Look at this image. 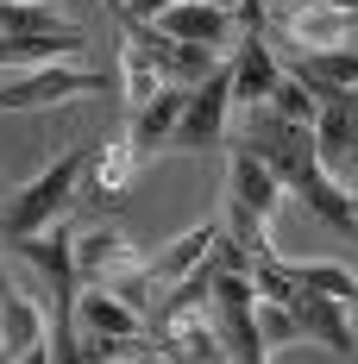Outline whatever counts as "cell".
<instances>
[{"mask_svg":"<svg viewBox=\"0 0 358 364\" xmlns=\"http://www.w3.org/2000/svg\"><path fill=\"white\" fill-rule=\"evenodd\" d=\"M88 157L95 145H70L51 170H38L13 201H6V214H0V239H19V232H38V226H51V220H63V208L75 201V188H82V170H88Z\"/></svg>","mask_w":358,"mask_h":364,"instance_id":"6da1fadb","label":"cell"},{"mask_svg":"<svg viewBox=\"0 0 358 364\" xmlns=\"http://www.w3.org/2000/svg\"><path fill=\"white\" fill-rule=\"evenodd\" d=\"M226 126H233V63L220 57L214 70L182 95L170 151H214V145H226Z\"/></svg>","mask_w":358,"mask_h":364,"instance_id":"7a4b0ae2","label":"cell"},{"mask_svg":"<svg viewBox=\"0 0 358 364\" xmlns=\"http://www.w3.org/2000/svg\"><path fill=\"white\" fill-rule=\"evenodd\" d=\"M82 95H107V75L75 70V63H38V70H13L0 82V113L57 107V101H82Z\"/></svg>","mask_w":358,"mask_h":364,"instance_id":"3957f363","label":"cell"},{"mask_svg":"<svg viewBox=\"0 0 358 364\" xmlns=\"http://www.w3.org/2000/svg\"><path fill=\"white\" fill-rule=\"evenodd\" d=\"M144 257L132 252V239L126 232H113V226H88V232H75V283H101L113 289L126 270H139Z\"/></svg>","mask_w":358,"mask_h":364,"instance_id":"277c9868","label":"cell"},{"mask_svg":"<svg viewBox=\"0 0 358 364\" xmlns=\"http://www.w3.org/2000/svg\"><path fill=\"white\" fill-rule=\"evenodd\" d=\"M289 314H295V333H302V339H315V346L333 352V358H352L358 339H352V314H346V301L315 295V289H295Z\"/></svg>","mask_w":358,"mask_h":364,"instance_id":"5b68a950","label":"cell"},{"mask_svg":"<svg viewBox=\"0 0 358 364\" xmlns=\"http://www.w3.org/2000/svg\"><path fill=\"white\" fill-rule=\"evenodd\" d=\"M132 170H139V145H132V139L95 145L88 170H82V188H75V201H95V208H113V201H126V188H132Z\"/></svg>","mask_w":358,"mask_h":364,"instance_id":"8992f818","label":"cell"},{"mask_svg":"<svg viewBox=\"0 0 358 364\" xmlns=\"http://www.w3.org/2000/svg\"><path fill=\"white\" fill-rule=\"evenodd\" d=\"M226 201L246 208V214H258V220H270V214H277V201H283V182H277V170H270L258 151L233 145V164H226Z\"/></svg>","mask_w":358,"mask_h":364,"instance_id":"52a82bcc","label":"cell"},{"mask_svg":"<svg viewBox=\"0 0 358 364\" xmlns=\"http://www.w3.org/2000/svg\"><path fill=\"white\" fill-rule=\"evenodd\" d=\"M157 32L182 38V44H214V50H226V38H233V6H208V0H170L157 19H151Z\"/></svg>","mask_w":358,"mask_h":364,"instance_id":"ba28073f","label":"cell"},{"mask_svg":"<svg viewBox=\"0 0 358 364\" xmlns=\"http://www.w3.org/2000/svg\"><path fill=\"white\" fill-rule=\"evenodd\" d=\"M82 57V32H0V75L13 70H38V63H75Z\"/></svg>","mask_w":358,"mask_h":364,"instance_id":"9c48e42d","label":"cell"},{"mask_svg":"<svg viewBox=\"0 0 358 364\" xmlns=\"http://www.w3.org/2000/svg\"><path fill=\"white\" fill-rule=\"evenodd\" d=\"M0 358L6 364H32V358H51L44 346V314H38L26 295H0Z\"/></svg>","mask_w":358,"mask_h":364,"instance_id":"30bf717a","label":"cell"},{"mask_svg":"<svg viewBox=\"0 0 358 364\" xmlns=\"http://www.w3.org/2000/svg\"><path fill=\"white\" fill-rule=\"evenodd\" d=\"M283 32L295 38V44H308V50H321V44H352L358 13H346L339 0H308V6H295L283 19Z\"/></svg>","mask_w":358,"mask_h":364,"instance_id":"8fae6325","label":"cell"},{"mask_svg":"<svg viewBox=\"0 0 358 364\" xmlns=\"http://www.w3.org/2000/svg\"><path fill=\"white\" fill-rule=\"evenodd\" d=\"M295 75L321 95V101H339L358 82V44H321V50H302L295 57Z\"/></svg>","mask_w":358,"mask_h":364,"instance_id":"7c38bea8","label":"cell"},{"mask_svg":"<svg viewBox=\"0 0 358 364\" xmlns=\"http://www.w3.org/2000/svg\"><path fill=\"white\" fill-rule=\"evenodd\" d=\"M233 63V101L239 107H251V101H264L270 88H277V57H270V44H264V32H246V44L226 57Z\"/></svg>","mask_w":358,"mask_h":364,"instance_id":"4fadbf2b","label":"cell"},{"mask_svg":"<svg viewBox=\"0 0 358 364\" xmlns=\"http://www.w3.org/2000/svg\"><path fill=\"white\" fill-rule=\"evenodd\" d=\"M182 95H189V88L164 82L151 101H139V107H132V132H126V139H132L139 151H144V145H170V132H177V113H182Z\"/></svg>","mask_w":358,"mask_h":364,"instance_id":"5bb4252c","label":"cell"},{"mask_svg":"<svg viewBox=\"0 0 358 364\" xmlns=\"http://www.w3.org/2000/svg\"><path fill=\"white\" fill-rule=\"evenodd\" d=\"M352 145H358L352 101L346 95L339 101H321V113H315V151H321V164H352Z\"/></svg>","mask_w":358,"mask_h":364,"instance_id":"9a60e30c","label":"cell"},{"mask_svg":"<svg viewBox=\"0 0 358 364\" xmlns=\"http://www.w3.org/2000/svg\"><path fill=\"white\" fill-rule=\"evenodd\" d=\"M295 283L315 289V295H333V301H346V308L358 301V277L346 264H333V257H302V264H295Z\"/></svg>","mask_w":358,"mask_h":364,"instance_id":"2e32d148","label":"cell"},{"mask_svg":"<svg viewBox=\"0 0 358 364\" xmlns=\"http://www.w3.org/2000/svg\"><path fill=\"white\" fill-rule=\"evenodd\" d=\"M214 232H220V226H195V232H182L177 245H170V252H164L157 264H151V277H157V283H177L182 270L208 264V245H214Z\"/></svg>","mask_w":358,"mask_h":364,"instance_id":"e0dca14e","label":"cell"},{"mask_svg":"<svg viewBox=\"0 0 358 364\" xmlns=\"http://www.w3.org/2000/svg\"><path fill=\"white\" fill-rule=\"evenodd\" d=\"M264 107H270V113H283V119H295V126H315V113H321V95H315L302 75L289 70V75H277V88L264 95Z\"/></svg>","mask_w":358,"mask_h":364,"instance_id":"ac0fdd59","label":"cell"},{"mask_svg":"<svg viewBox=\"0 0 358 364\" xmlns=\"http://www.w3.org/2000/svg\"><path fill=\"white\" fill-rule=\"evenodd\" d=\"M120 82H126V101L139 107V101H151V95L164 88V70L144 57L139 44H120Z\"/></svg>","mask_w":358,"mask_h":364,"instance_id":"d6986e66","label":"cell"},{"mask_svg":"<svg viewBox=\"0 0 358 364\" xmlns=\"http://www.w3.org/2000/svg\"><path fill=\"white\" fill-rule=\"evenodd\" d=\"M0 32H63L51 0H0Z\"/></svg>","mask_w":358,"mask_h":364,"instance_id":"ffe728a7","label":"cell"},{"mask_svg":"<svg viewBox=\"0 0 358 364\" xmlns=\"http://www.w3.org/2000/svg\"><path fill=\"white\" fill-rule=\"evenodd\" d=\"M251 289L270 295V301H295V289H302L295 283V264H283L277 252H258L251 257Z\"/></svg>","mask_w":358,"mask_h":364,"instance_id":"44dd1931","label":"cell"},{"mask_svg":"<svg viewBox=\"0 0 358 364\" xmlns=\"http://www.w3.org/2000/svg\"><path fill=\"white\" fill-rule=\"evenodd\" d=\"M251 321H258V339H264L270 352L302 339V333H295V314H289V301H270V295H258V301H251Z\"/></svg>","mask_w":358,"mask_h":364,"instance_id":"7402d4cb","label":"cell"},{"mask_svg":"<svg viewBox=\"0 0 358 364\" xmlns=\"http://www.w3.org/2000/svg\"><path fill=\"white\" fill-rule=\"evenodd\" d=\"M233 19H239L246 32H264V26H270V0H233Z\"/></svg>","mask_w":358,"mask_h":364,"instance_id":"603a6c76","label":"cell"},{"mask_svg":"<svg viewBox=\"0 0 358 364\" xmlns=\"http://www.w3.org/2000/svg\"><path fill=\"white\" fill-rule=\"evenodd\" d=\"M113 6H120V13H132V19H157L170 0H113Z\"/></svg>","mask_w":358,"mask_h":364,"instance_id":"cb8c5ba5","label":"cell"},{"mask_svg":"<svg viewBox=\"0 0 358 364\" xmlns=\"http://www.w3.org/2000/svg\"><path fill=\"white\" fill-rule=\"evenodd\" d=\"M346 101H352V113H358V82H352V88H346Z\"/></svg>","mask_w":358,"mask_h":364,"instance_id":"d4e9b609","label":"cell"},{"mask_svg":"<svg viewBox=\"0 0 358 364\" xmlns=\"http://www.w3.org/2000/svg\"><path fill=\"white\" fill-rule=\"evenodd\" d=\"M6 289H13V283H6V270H0V295H6Z\"/></svg>","mask_w":358,"mask_h":364,"instance_id":"484cf974","label":"cell"},{"mask_svg":"<svg viewBox=\"0 0 358 364\" xmlns=\"http://www.w3.org/2000/svg\"><path fill=\"white\" fill-rule=\"evenodd\" d=\"M339 6H346V13H358V0H339Z\"/></svg>","mask_w":358,"mask_h":364,"instance_id":"4316f807","label":"cell"},{"mask_svg":"<svg viewBox=\"0 0 358 364\" xmlns=\"http://www.w3.org/2000/svg\"><path fill=\"white\" fill-rule=\"evenodd\" d=\"M208 6H233V0H208Z\"/></svg>","mask_w":358,"mask_h":364,"instance_id":"83f0119b","label":"cell"},{"mask_svg":"<svg viewBox=\"0 0 358 364\" xmlns=\"http://www.w3.org/2000/svg\"><path fill=\"white\" fill-rule=\"evenodd\" d=\"M352 164H358V145H352Z\"/></svg>","mask_w":358,"mask_h":364,"instance_id":"f1b7e54d","label":"cell"},{"mask_svg":"<svg viewBox=\"0 0 358 364\" xmlns=\"http://www.w3.org/2000/svg\"><path fill=\"white\" fill-rule=\"evenodd\" d=\"M107 6H113V0H107Z\"/></svg>","mask_w":358,"mask_h":364,"instance_id":"f546056e","label":"cell"}]
</instances>
